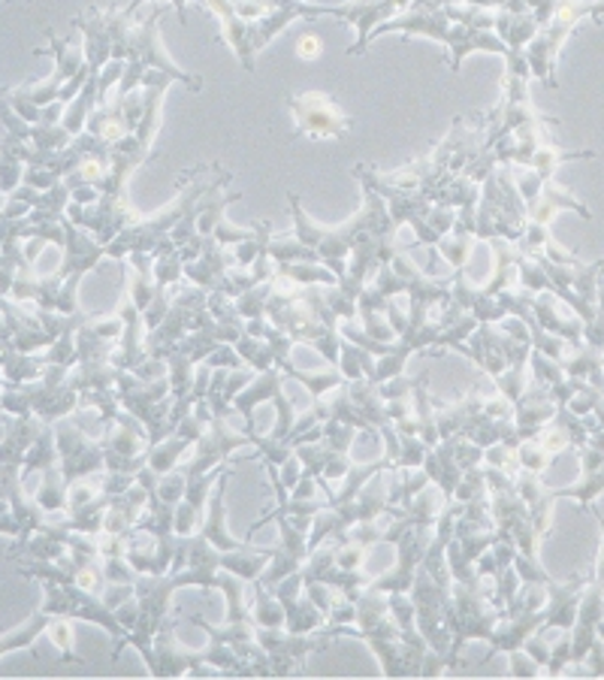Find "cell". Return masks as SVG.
<instances>
[{"instance_id": "cell-1", "label": "cell", "mask_w": 604, "mask_h": 680, "mask_svg": "<svg viewBox=\"0 0 604 680\" xmlns=\"http://www.w3.org/2000/svg\"><path fill=\"white\" fill-rule=\"evenodd\" d=\"M363 212L357 215L353 221H348V224L333 227V230L315 224L300 206V197L290 194V212H293V224H297V240L302 245H309L312 252H317L321 264L333 269L339 276V281L348 273V254L357 249V242L369 237V233H396V221L387 212L384 197L369 182H363Z\"/></svg>"}, {"instance_id": "cell-2", "label": "cell", "mask_w": 604, "mask_h": 680, "mask_svg": "<svg viewBox=\"0 0 604 680\" xmlns=\"http://www.w3.org/2000/svg\"><path fill=\"white\" fill-rule=\"evenodd\" d=\"M396 31H403V34H423V37L441 39V43L453 51V58H451L453 73H460L463 58H466L468 51H496V55H502V58L520 51V49H508V43H504L499 34H490V31H480V27L463 25V22H453V19H448L441 10H432V13H429V10H411L408 15H393L391 22L372 27L369 43H372L375 37H384V34H396Z\"/></svg>"}, {"instance_id": "cell-3", "label": "cell", "mask_w": 604, "mask_h": 680, "mask_svg": "<svg viewBox=\"0 0 604 680\" xmlns=\"http://www.w3.org/2000/svg\"><path fill=\"white\" fill-rule=\"evenodd\" d=\"M115 396L127 412L139 417L149 429V448L173 436L170 427V408H173V384L170 376L139 378L133 372L118 369L115 372Z\"/></svg>"}, {"instance_id": "cell-4", "label": "cell", "mask_w": 604, "mask_h": 680, "mask_svg": "<svg viewBox=\"0 0 604 680\" xmlns=\"http://www.w3.org/2000/svg\"><path fill=\"white\" fill-rule=\"evenodd\" d=\"M453 351L468 357L472 364H478L487 376H502L516 364H528L532 354V336L528 327L523 330L520 318L508 330H496V324H478L468 342H456Z\"/></svg>"}, {"instance_id": "cell-5", "label": "cell", "mask_w": 604, "mask_h": 680, "mask_svg": "<svg viewBox=\"0 0 604 680\" xmlns=\"http://www.w3.org/2000/svg\"><path fill=\"white\" fill-rule=\"evenodd\" d=\"M257 642L269 656V666L276 678H300L305 668V656L324 650L333 635L321 632H290L284 626H257Z\"/></svg>"}, {"instance_id": "cell-6", "label": "cell", "mask_w": 604, "mask_h": 680, "mask_svg": "<svg viewBox=\"0 0 604 680\" xmlns=\"http://www.w3.org/2000/svg\"><path fill=\"white\" fill-rule=\"evenodd\" d=\"M288 106L297 122V137L341 139L351 130V115L327 94H293Z\"/></svg>"}, {"instance_id": "cell-7", "label": "cell", "mask_w": 604, "mask_h": 680, "mask_svg": "<svg viewBox=\"0 0 604 680\" xmlns=\"http://www.w3.org/2000/svg\"><path fill=\"white\" fill-rule=\"evenodd\" d=\"M109 420L115 424V429L106 433V441H103L109 472L137 475L139 469L146 466V460H149V429L130 412H118Z\"/></svg>"}, {"instance_id": "cell-8", "label": "cell", "mask_w": 604, "mask_h": 680, "mask_svg": "<svg viewBox=\"0 0 604 680\" xmlns=\"http://www.w3.org/2000/svg\"><path fill=\"white\" fill-rule=\"evenodd\" d=\"M173 626L176 623H170V626H164V630L154 635V666H151L149 675H154V678H178V675L200 678L206 671H212V668H206L202 650H190V647L176 642Z\"/></svg>"}, {"instance_id": "cell-9", "label": "cell", "mask_w": 604, "mask_h": 680, "mask_svg": "<svg viewBox=\"0 0 604 680\" xmlns=\"http://www.w3.org/2000/svg\"><path fill=\"white\" fill-rule=\"evenodd\" d=\"M526 212H528V221H535V224H544L550 227L556 212H578L580 218H592L590 209L583 206L580 200H574L568 191L556 188L554 182H544L542 191L526 203Z\"/></svg>"}, {"instance_id": "cell-10", "label": "cell", "mask_w": 604, "mask_h": 680, "mask_svg": "<svg viewBox=\"0 0 604 680\" xmlns=\"http://www.w3.org/2000/svg\"><path fill=\"white\" fill-rule=\"evenodd\" d=\"M197 441L185 439V436H170V439L158 441L154 448H149V460H146V466H151L158 475H164L170 469H176L182 463V453L190 451Z\"/></svg>"}, {"instance_id": "cell-11", "label": "cell", "mask_w": 604, "mask_h": 680, "mask_svg": "<svg viewBox=\"0 0 604 680\" xmlns=\"http://www.w3.org/2000/svg\"><path fill=\"white\" fill-rule=\"evenodd\" d=\"M472 240H475V230L463 224V221H456L451 233L441 237L439 249L441 254H444V261H448L453 269H466L468 254H472V245H475Z\"/></svg>"}, {"instance_id": "cell-12", "label": "cell", "mask_w": 604, "mask_h": 680, "mask_svg": "<svg viewBox=\"0 0 604 680\" xmlns=\"http://www.w3.org/2000/svg\"><path fill=\"white\" fill-rule=\"evenodd\" d=\"M284 376L293 378V381H300L302 388H309V391H312V396H327L329 391H336V388H341V384L348 381V378L341 376L339 366H333V369H321V372H312V369H297V366H290Z\"/></svg>"}, {"instance_id": "cell-13", "label": "cell", "mask_w": 604, "mask_h": 680, "mask_svg": "<svg viewBox=\"0 0 604 680\" xmlns=\"http://www.w3.org/2000/svg\"><path fill=\"white\" fill-rule=\"evenodd\" d=\"M254 604H252V620L257 626H284V608L278 602V596L272 590H266L264 584L252 580Z\"/></svg>"}, {"instance_id": "cell-14", "label": "cell", "mask_w": 604, "mask_h": 680, "mask_svg": "<svg viewBox=\"0 0 604 680\" xmlns=\"http://www.w3.org/2000/svg\"><path fill=\"white\" fill-rule=\"evenodd\" d=\"M508 659H511V668H508V671H511V678H538V675L544 671V668L538 666V662H535V659H532L523 647L514 650V654H508Z\"/></svg>"}, {"instance_id": "cell-15", "label": "cell", "mask_w": 604, "mask_h": 680, "mask_svg": "<svg viewBox=\"0 0 604 680\" xmlns=\"http://www.w3.org/2000/svg\"><path fill=\"white\" fill-rule=\"evenodd\" d=\"M321 51H324V39L317 34H302L297 39V58H302V61H315V58H321Z\"/></svg>"}, {"instance_id": "cell-16", "label": "cell", "mask_w": 604, "mask_h": 680, "mask_svg": "<svg viewBox=\"0 0 604 680\" xmlns=\"http://www.w3.org/2000/svg\"><path fill=\"white\" fill-rule=\"evenodd\" d=\"M51 638H55V644L61 647L67 659H73V656H70L73 642H70V626H67V623H55V626H51Z\"/></svg>"}, {"instance_id": "cell-17", "label": "cell", "mask_w": 604, "mask_h": 680, "mask_svg": "<svg viewBox=\"0 0 604 680\" xmlns=\"http://www.w3.org/2000/svg\"><path fill=\"white\" fill-rule=\"evenodd\" d=\"M139 3H146V0H133V3H130V7H127V10H125L127 19H130V15L137 13V7H139ZM173 7H176L178 19H182V25H185V0H173Z\"/></svg>"}]
</instances>
